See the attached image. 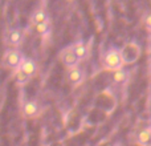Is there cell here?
I'll return each mask as SVG.
<instances>
[{
    "label": "cell",
    "mask_w": 151,
    "mask_h": 146,
    "mask_svg": "<svg viewBox=\"0 0 151 146\" xmlns=\"http://www.w3.org/2000/svg\"><path fill=\"white\" fill-rule=\"evenodd\" d=\"M135 141L139 146H151V126H147V128L139 130Z\"/></svg>",
    "instance_id": "9c48e42d"
},
{
    "label": "cell",
    "mask_w": 151,
    "mask_h": 146,
    "mask_svg": "<svg viewBox=\"0 0 151 146\" xmlns=\"http://www.w3.org/2000/svg\"><path fill=\"white\" fill-rule=\"evenodd\" d=\"M114 146H121V145H114Z\"/></svg>",
    "instance_id": "2e32d148"
},
{
    "label": "cell",
    "mask_w": 151,
    "mask_h": 146,
    "mask_svg": "<svg viewBox=\"0 0 151 146\" xmlns=\"http://www.w3.org/2000/svg\"><path fill=\"white\" fill-rule=\"evenodd\" d=\"M20 69L25 73L27 76H29L31 78L33 77V76H36L37 71H39L36 61H35L33 59H31V57H25V59H24L23 64L20 65Z\"/></svg>",
    "instance_id": "ba28073f"
},
{
    "label": "cell",
    "mask_w": 151,
    "mask_h": 146,
    "mask_svg": "<svg viewBox=\"0 0 151 146\" xmlns=\"http://www.w3.org/2000/svg\"><path fill=\"white\" fill-rule=\"evenodd\" d=\"M21 113L25 118H36L40 114V105L36 100H27L21 106Z\"/></svg>",
    "instance_id": "8992f818"
},
{
    "label": "cell",
    "mask_w": 151,
    "mask_h": 146,
    "mask_svg": "<svg viewBox=\"0 0 151 146\" xmlns=\"http://www.w3.org/2000/svg\"><path fill=\"white\" fill-rule=\"evenodd\" d=\"M121 52H122L125 65L126 64H133L139 56V47L137 44H134V43H127L121 49Z\"/></svg>",
    "instance_id": "5b68a950"
},
{
    "label": "cell",
    "mask_w": 151,
    "mask_h": 146,
    "mask_svg": "<svg viewBox=\"0 0 151 146\" xmlns=\"http://www.w3.org/2000/svg\"><path fill=\"white\" fill-rule=\"evenodd\" d=\"M24 41V32L21 28H11L7 32L5 43L12 48H19Z\"/></svg>",
    "instance_id": "277c9868"
},
{
    "label": "cell",
    "mask_w": 151,
    "mask_h": 146,
    "mask_svg": "<svg viewBox=\"0 0 151 146\" xmlns=\"http://www.w3.org/2000/svg\"><path fill=\"white\" fill-rule=\"evenodd\" d=\"M15 76H16V82H17L19 86L27 85V84L29 82V80H31V77H29V76H27L20 68H19L17 71H15Z\"/></svg>",
    "instance_id": "5bb4252c"
},
{
    "label": "cell",
    "mask_w": 151,
    "mask_h": 146,
    "mask_svg": "<svg viewBox=\"0 0 151 146\" xmlns=\"http://www.w3.org/2000/svg\"><path fill=\"white\" fill-rule=\"evenodd\" d=\"M25 56L23 55L20 49L17 48H13V49H7L3 56V63H4L5 68L13 69V71H17L20 68V65L23 64Z\"/></svg>",
    "instance_id": "7a4b0ae2"
},
{
    "label": "cell",
    "mask_w": 151,
    "mask_h": 146,
    "mask_svg": "<svg viewBox=\"0 0 151 146\" xmlns=\"http://www.w3.org/2000/svg\"><path fill=\"white\" fill-rule=\"evenodd\" d=\"M73 49L76 52V55H77V57L80 59V61H83L88 59L89 56V48L88 45H86L85 41H82V40H78V41L73 43Z\"/></svg>",
    "instance_id": "30bf717a"
},
{
    "label": "cell",
    "mask_w": 151,
    "mask_h": 146,
    "mask_svg": "<svg viewBox=\"0 0 151 146\" xmlns=\"http://www.w3.org/2000/svg\"><path fill=\"white\" fill-rule=\"evenodd\" d=\"M145 27H146V29L151 33V12L147 13L146 19H145Z\"/></svg>",
    "instance_id": "9a60e30c"
},
{
    "label": "cell",
    "mask_w": 151,
    "mask_h": 146,
    "mask_svg": "<svg viewBox=\"0 0 151 146\" xmlns=\"http://www.w3.org/2000/svg\"><path fill=\"white\" fill-rule=\"evenodd\" d=\"M129 77V73L125 69H119V71H115L113 72V76H111V81L114 84H123Z\"/></svg>",
    "instance_id": "4fadbf2b"
},
{
    "label": "cell",
    "mask_w": 151,
    "mask_h": 146,
    "mask_svg": "<svg viewBox=\"0 0 151 146\" xmlns=\"http://www.w3.org/2000/svg\"><path fill=\"white\" fill-rule=\"evenodd\" d=\"M60 60L61 63L64 64L66 69H70L74 68V66H78V64L81 63L80 59L77 57L76 55L74 49H73V45H69V47H65L60 53Z\"/></svg>",
    "instance_id": "3957f363"
},
{
    "label": "cell",
    "mask_w": 151,
    "mask_h": 146,
    "mask_svg": "<svg viewBox=\"0 0 151 146\" xmlns=\"http://www.w3.org/2000/svg\"><path fill=\"white\" fill-rule=\"evenodd\" d=\"M66 80L72 86H78L85 80V72L81 66H74V68L68 69L66 72Z\"/></svg>",
    "instance_id": "52a82bcc"
},
{
    "label": "cell",
    "mask_w": 151,
    "mask_h": 146,
    "mask_svg": "<svg viewBox=\"0 0 151 146\" xmlns=\"http://www.w3.org/2000/svg\"><path fill=\"white\" fill-rule=\"evenodd\" d=\"M35 31H36V33L41 37L49 36L50 31H52V28H50V23L49 21H45V23L37 24V25H35Z\"/></svg>",
    "instance_id": "7c38bea8"
},
{
    "label": "cell",
    "mask_w": 151,
    "mask_h": 146,
    "mask_svg": "<svg viewBox=\"0 0 151 146\" xmlns=\"http://www.w3.org/2000/svg\"><path fill=\"white\" fill-rule=\"evenodd\" d=\"M101 64H102V68L109 72H115V71H119V69H123L125 61H123V56L121 49H118L115 47L109 48L104 53V56H102Z\"/></svg>",
    "instance_id": "6da1fadb"
},
{
    "label": "cell",
    "mask_w": 151,
    "mask_h": 146,
    "mask_svg": "<svg viewBox=\"0 0 151 146\" xmlns=\"http://www.w3.org/2000/svg\"><path fill=\"white\" fill-rule=\"evenodd\" d=\"M45 21H49V16L48 13L45 12L42 8H37L32 12L31 15V24L32 25H37V24H41V23H45Z\"/></svg>",
    "instance_id": "8fae6325"
}]
</instances>
